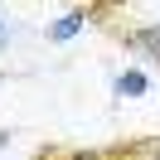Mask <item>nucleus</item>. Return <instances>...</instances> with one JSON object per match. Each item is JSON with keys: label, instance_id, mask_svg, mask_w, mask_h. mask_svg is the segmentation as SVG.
I'll return each mask as SVG.
<instances>
[{"label": "nucleus", "instance_id": "obj_1", "mask_svg": "<svg viewBox=\"0 0 160 160\" xmlns=\"http://www.w3.org/2000/svg\"><path fill=\"white\" fill-rule=\"evenodd\" d=\"M117 39L126 44V49H141L146 58L160 63V20L155 24H136V29H117Z\"/></svg>", "mask_w": 160, "mask_h": 160}, {"label": "nucleus", "instance_id": "obj_2", "mask_svg": "<svg viewBox=\"0 0 160 160\" xmlns=\"http://www.w3.org/2000/svg\"><path fill=\"white\" fill-rule=\"evenodd\" d=\"M82 24H88V10H68V15H58V20L49 24V44H68V39H78L82 34Z\"/></svg>", "mask_w": 160, "mask_h": 160}, {"label": "nucleus", "instance_id": "obj_3", "mask_svg": "<svg viewBox=\"0 0 160 160\" xmlns=\"http://www.w3.org/2000/svg\"><path fill=\"white\" fill-rule=\"evenodd\" d=\"M112 92H117V97H146V92H150V78L141 68H126V73H117Z\"/></svg>", "mask_w": 160, "mask_h": 160}, {"label": "nucleus", "instance_id": "obj_4", "mask_svg": "<svg viewBox=\"0 0 160 160\" xmlns=\"http://www.w3.org/2000/svg\"><path fill=\"white\" fill-rule=\"evenodd\" d=\"M5 146H10V131H0V150H5Z\"/></svg>", "mask_w": 160, "mask_h": 160}, {"label": "nucleus", "instance_id": "obj_5", "mask_svg": "<svg viewBox=\"0 0 160 160\" xmlns=\"http://www.w3.org/2000/svg\"><path fill=\"white\" fill-rule=\"evenodd\" d=\"M0 78H5V73H0Z\"/></svg>", "mask_w": 160, "mask_h": 160}, {"label": "nucleus", "instance_id": "obj_6", "mask_svg": "<svg viewBox=\"0 0 160 160\" xmlns=\"http://www.w3.org/2000/svg\"><path fill=\"white\" fill-rule=\"evenodd\" d=\"M107 155H112V150H107Z\"/></svg>", "mask_w": 160, "mask_h": 160}]
</instances>
